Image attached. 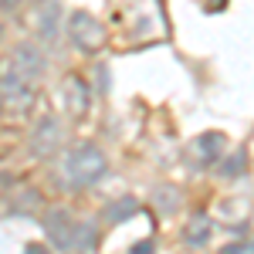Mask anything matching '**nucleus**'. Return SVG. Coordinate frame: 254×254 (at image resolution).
Segmentation results:
<instances>
[{"mask_svg": "<svg viewBox=\"0 0 254 254\" xmlns=\"http://www.w3.org/2000/svg\"><path fill=\"white\" fill-rule=\"evenodd\" d=\"M68 38L71 44L85 51V55H95L98 48L105 44V27H102V20L95 14H88V10H75L71 17H68Z\"/></svg>", "mask_w": 254, "mask_h": 254, "instance_id": "3", "label": "nucleus"}, {"mask_svg": "<svg viewBox=\"0 0 254 254\" xmlns=\"http://www.w3.org/2000/svg\"><path fill=\"white\" fill-rule=\"evenodd\" d=\"M153 248H156L153 241H136V244H132V254H149Z\"/></svg>", "mask_w": 254, "mask_h": 254, "instance_id": "14", "label": "nucleus"}, {"mask_svg": "<svg viewBox=\"0 0 254 254\" xmlns=\"http://www.w3.org/2000/svg\"><path fill=\"white\" fill-rule=\"evenodd\" d=\"M58 146H61V126H58V119L55 116H44L34 126V132H31V153L41 159H48V156H55L58 153Z\"/></svg>", "mask_w": 254, "mask_h": 254, "instance_id": "6", "label": "nucleus"}, {"mask_svg": "<svg viewBox=\"0 0 254 254\" xmlns=\"http://www.w3.org/2000/svg\"><path fill=\"white\" fill-rule=\"evenodd\" d=\"M0 3H3L7 10H14V7H20V0H0Z\"/></svg>", "mask_w": 254, "mask_h": 254, "instance_id": "15", "label": "nucleus"}, {"mask_svg": "<svg viewBox=\"0 0 254 254\" xmlns=\"http://www.w3.org/2000/svg\"><path fill=\"white\" fill-rule=\"evenodd\" d=\"M136 210H139L136 196H119V200H112V203L105 207V220H109V224H122V220H129Z\"/></svg>", "mask_w": 254, "mask_h": 254, "instance_id": "10", "label": "nucleus"}, {"mask_svg": "<svg viewBox=\"0 0 254 254\" xmlns=\"http://www.w3.org/2000/svg\"><path fill=\"white\" fill-rule=\"evenodd\" d=\"M210 234H214V220H210L207 214L190 217V224L183 227V241H187V244H193V248H203V244L210 241Z\"/></svg>", "mask_w": 254, "mask_h": 254, "instance_id": "9", "label": "nucleus"}, {"mask_svg": "<svg viewBox=\"0 0 254 254\" xmlns=\"http://www.w3.org/2000/svg\"><path fill=\"white\" fill-rule=\"evenodd\" d=\"M244 170H248V153H244V149H237L234 156H227L224 163H220V176H227V180L241 176Z\"/></svg>", "mask_w": 254, "mask_h": 254, "instance_id": "11", "label": "nucleus"}, {"mask_svg": "<svg viewBox=\"0 0 254 254\" xmlns=\"http://www.w3.org/2000/svg\"><path fill=\"white\" fill-rule=\"evenodd\" d=\"M55 34H58V3H48L41 10V38L51 41Z\"/></svg>", "mask_w": 254, "mask_h": 254, "instance_id": "12", "label": "nucleus"}, {"mask_svg": "<svg viewBox=\"0 0 254 254\" xmlns=\"http://www.w3.org/2000/svg\"><path fill=\"white\" fill-rule=\"evenodd\" d=\"M44 234L58 251H92L95 248V227L92 224H75L68 210H48Z\"/></svg>", "mask_w": 254, "mask_h": 254, "instance_id": "1", "label": "nucleus"}, {"mask_svg": "<svg viewBox=\"0 0 254 254\" xmlns=\"http://www.w3.org/2000/svg\"><path fill=\"white\" fill-rule=\"evenodd\" d=\"M31 102H34V92H31L27 78L10 75V78L3 81V88H0V109H3V112H10V116H24V112L31 109Z\"/></svg>", "mask_w": 254, "mask_h": 254, "instance_id": "4", "label": "nucleus"}, {"mask_svg": "<svg viewBox=\"0 0 254 254\" xmlns=\"http://www.w3.org/2000/svg\"><path fill=\"white\" fill-rule=\"evenodd\" d=\"M156 203H159L163 214H173V210H176V190H173V187H159V190H156Z\"/></svg>", "mask_w": 254, "mask_h": 254, "instance_id": "13", "label": "nucleus"}, {"mask_svg": "<svg viewBox=\"0 0 254 254\" xmlns=\"http://www.w3.org/2000/svg\"><path fill=\"white\" fill-rule=\"evenodd\" d=\"M224 146H227V136H224V132H203V136H196L193 142L187 146V159H190L193 166H200V170H207L210 163L220 159Z\"/></svg>", "mask_w": 254, "mask_h": 254, "instance_id": "5", "label": "nucleus"}, {"mask_svg": "<svg viewBox=\"0 0 254 254\" xmlns=\"http://www.w3.org/2000/svg\"><path fill=\"white\" fill-rule=\"evenodd\" d=\"M41 68H44V58L34 44H17L14 48V75L20 78H38Z\"/></svg>", "mask_w": 254, "mask_h": 254, "instance_id": "8", "label": "nucleus"}, {"mask_svg": "<svg viewBox=\"0 0 254 254\" xmlns=\"http://www.w3.org/2000/svg\"><path fill=\"white\" fill-rule=\"evenodd\" d=\"M64 109L71 119H85V112H88V85L78 75L64 78Z\"/></svg>", "mask_w": 254, "mask_h": 254, "instance_id": "7", "label": "nucleus"}, {"mask_svg": "<svg viewBox=\"0 0 254 254\" xmlns=\"http://www.w3.org/2000/svg\"><path fill=\"white\" fill-rule=\"evenodd\" d=\"M61 170H64V183L68 187H92L95 180L105 176L109 159H105V153L98 146H78V149H71L64 156Z\"/></svg>", "mask_w": 254, "mask_h": 254, "instance_id": "2", "label": "nucleus"}]
</instances>
